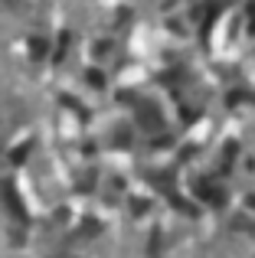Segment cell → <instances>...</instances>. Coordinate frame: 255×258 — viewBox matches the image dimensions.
<instances>
[{
	"label": "cell",
	"mask_w": 255,
	"mask_h": 258,
	"mask_svg": "<svg viewBox=\"0 0 255 258\" xmlns=\"http://www.w3.org/2000/svg\"><path fill=\"white\" fill-rule=\"evenodd\" d=\"M134 114H138V124L144 131H164V114H160V108L154 101H138Z\"/></svg>",
	"instance_id": "1"
},
{
	"label": "cell",
	"mask_w": 255,
	"mask_h": 258,
	"mask_svg": "<svg viewBox=\"0 0 255 258\" xmlns=\"http://www.w3.org/2000/svg\"><path fill=\"white\" fill-rule=\"evenodd\" d=\"M197 200L203 203V206H223V203H226V193L213 180H200L197 183Z\"/></svg>",
	"instance_id": "2"
},
{
	"label": "cell",
	"mask_w": 255,
	"mask_h": 258,
	"mask_svg": "<svg viewBox=\"0 0 255 258\" xmlns=\"http://www.w3.org/2000/svg\"><path fill=\"white\" fill-rule=\"evenodd\" d=\"M0 193H4V200H7V206H10V213H13V216H20V219H26V206H23V200H20L17 186H13L10 180L4 183V189H0Z\"/></svg>",
	"instance_id": "3"
},
{
	"label": "cell",
	"mask_w": 255,
	"mask_h": 258,
	"mask_svg": "<svg viewBox=\"0 0 255 258\" xmlns=\"http://www.w3.org/2000/svg\"><path fill=\"white\" fill-rule=\"evenodd\" d=\"M46 52H49V43H46V39H30V56L33 59H46Z\"/></svg>",
	"instance_id": "4"
},
{
	"label": "cell",
	"mask_w": 255,
	"mask_h": 258,
	"mask_svg": "<svg viewBox=\"0 0 255 258\" xmlns=\"http://www.w3.org/2000/svg\"><path fill=\"white\" fill-rule=\"evenodd\" d=\"M66 46H69V33H59V43H56V49H52V62H59V59L66 56Z\"/></svg>",
	"instance_id": "5"
},
{
	"label": "cell",
	"mask_w": 255,
	"mask_h": 258,
	"mask_svg": "<svg viewBox=\"0 0 255 258\" xmlns=\"http://www.w3.org/2000/svg\"><path fill=\"white\" fill-rule=\"evenodd\" d=\"M26 151H30V144L13 147V151H10V160H13V164H23V160H26Z\"/></svg>",
	"instance_id": "6"
},
{
	"label": "cell",
	"mask_w": 255,
	"mask_h": 258,
	"mask_svg": "<svg viewBox=\"0 0 255 258\" xmlns=\"http://www.w3.org/2000/svg\"><path fill=\"white\" fill-rule=\"evenodd\" d=\"M85 76H89V85H95V88H102V85H105V79H102V72H95V69H89V72H85Z\"/></svg>",
	"instance_id": "7"
},
{
	"label": "cell",
	"mask_w": 255,
	"mask_h": 258,
	"mask_svg": "<svg viewBox=\"0 0 255 258\" xmlns=\"http://www.w3.org/2000/svg\"><path fill=\"white\" fill-rule=\"evenodd\" d=\"M249 30L255 33V4H249Z\"/></svg>",
	"instance_id": "8"
}]
</instances>
